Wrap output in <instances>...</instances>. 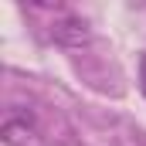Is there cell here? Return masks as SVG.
I'll list each match as a JSON object with an SVG mask.
<instances>
[{
  "label": "cell",
  "mask_w": 146,
  "mask_h": 146,
  "mask_svg": "<svg viewBox=\"0 0 146 146\" xmlns=\"http://www.w3.org/2000/svg\"><path fill=\"white\" fill-rule=\"evenodd\" d=\"M0 136H3L7 146H27L31 139H34V119H31V112L7 109L3 126H0Z\"/></svg>",
  "instance_id": "7a4b0ae2"
},
{
  "label": "cell",
  "mask_w": 146,
  "mask_h": 146,
  "mask_svg": "<svg viewBox=\"0 0 146 146\" xmlns=\"http://www.w3.org/2000/svg\"><path fill=\"white\" fill-rule=\"evenodd\" d=\"M139 88H143V95H146V51L139 54Z\"/></svg>",
  "instance_id": "3957f363"
},
{
  "label": "cell",
  "mask_w": 146,
  "mask_h": 146,
  "mask_svg": "<svg viewBox=\"0 0 146 146\" xmlns=\"http://www.w3.org/2000/svg\"><path fill=\"white\" fill-rule=\"evenodd\" d=\"M51 41L61 44V48H85L92 41V31H88V21L78 17V14H58L51 21Z\"/></svg>",
  "instance_id": "6da1fadb"
}]
</instances>
